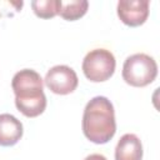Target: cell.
<instances>
[{
	"label": "cell",
	"mask_w": 160,
	"mask_h": 160,
	"mask_svg": "<svg viewBox=\"0 0 160 160\" xmlns=\"http://www.w3.org/2000/svg\"><path fill=\"white\" fill-rule=\"evenodd\" d=\"M81 128L89 141L98 145L109 142L116 132L112 102L106 96H94L90 99L84 109Z\"/></svg>",
	"instance_id": "1"
},
{
	"label": "cell",
	"mask_w": 160,
	"mask_h": 160,
	"mask_svg": "<svg viewBox=\"0 0 160 160\" xmlns=\"http://www.w3.org/2000/svg\"><path fill=\"white\" fill-rule=\"evenodd\" d=\"M11 88L15 94V106L26 118H36L46 109V96L44 92V80L40 74L32 69L18 71Z\"/></svg>",
	"instance_id": "2"
},
{
	"label": "cell",
	"mask_w": 160,
	"mask_h": 160,
	"mask_svg": "<svg viewBox=\"0 0 160 160\" xmlns=\"http://www.w3.org/2000/svg\"><path fill=\"white\" fill-rule=\"evenodd\" d=\"M124 81L134 88H144L151 84L158 76L155 59L144 52H136L126 58L121 71Z\"/></svg>",
	"instance_id": "3"
},
{
	"label": "cell",
	"mask_w": 160,
	"mask_h": 160,
	"mask_svg": "<svg viewBox=\"0 0 160 160\" xmlns=\"http://www.w3.org/2000/svg\"><path fill=\"white\" fill-rule=\"evenodd\" d=\"M116 68V60L110 50L99 48L90 50L81 64L82 72L91 82H102L109 80Z\"/></svg>",
	"instance_id": "4"
},
{
	"label": "cell",
	"mask_w": 160,
	"mask_h": 160,
	"mask_svg": "<svg viewBox=\"0 0 160 160\" xmlns=\"http://www.w3.org/2000/svg\"><path fill=\"white\" fill-rule=\"evenodd\" d=\"M46 88L56 95H68L76 90L79 79L75 70L68 65H55L45 75Z\"/></svg>",
	"instance_id": "5"
},
{
	"label": "cell",
	"mask_w": 160,
	"mask_h": 160,
	"mask_svg": "<svg viewBox=\"0 0 160 160\" xmlns=\"http://www.w3.org/2000/svg\"><path fill=\"white\" fill-rule=\"evenodd\" d=\"M149 8V0H120L116 5V12L122 24L136 28L148 20Z\"/></svg>",
	"instance_id": "6"
},
{
	"label": "cell",
	"mask_w": 160,
	"mask_h": 160,
	"mask_svg": "<svg viewBox=\"0 0 160 160\" xmlns=\"http://www.w3.org/2000/svg\"><path fill=\"white\" fill-rule=\"evenodd\" d=\"M21 121L11 114H0V146H14L22 138Z\"/></svg>",
	"instance_id": "7"
},
{
	"label": "cell",
	"mask_w": 160,
	"mask_h": 160,
	"mask_svg": "<svg viewBox=\"0 0 160 160\" xmlns=\"http://www.w3.org/2000/svg\"><path fill=\"white\" fill-rule=\"evenodd\" d=\"M142 144L135 134H124L115 148V160H141Z\"/></svg>",
	"instance_id": "8"
},
{
	"label": "cell",
	"mask_w": 160,
	"mask_h": 160,
	"mask_svg": "<svg viewBox=\"0 0 160 160\" xmlns=\"http://www.w3.org/2000/svg\"><path fill=\"white\" fill-rule=\"evenodd\" d=\"M89 8V1L86 0H61V8L59 15L68 21H75L82 18Z\"/></svg>",
	"instance_id": "9"
},
{
	"label": "cell",
	"mask_w": 160,
	"mask_h": 160,
	"mask_svg": "<svg viewBox=\"0 0 160 160\" xmlns=\"http://www.w3.org/2000/svg\"><path fill=\"white\" fill-rule=\"evenodd\" d=\"M34 14L40 19H51L59 15L61 0H34L31 1Z\"/></svg>",
	"instance_id": "10"
},
{
	"label": "cell",
	"mask_w": 160,
	"mask_h": 160,
	"mask_svg": "<svg viewBox=\"0 0 160 160\" xmlns=\"http://www.w3.org/2000/svg\"><path fill=\"white\" fill-rule=\"evenodd\" d=\"M22 5V0H0V18L14 16L19 11H21Z\"/></svg>",
	"instance_id": "11"
},
{
	"label": "cell",
	"mask_w": 160,
	"mask_h": 160,
	"mask_svg": "<svg viewBox=\"0 0 160 160\" xmlns=\"http://www.w3.org/2000/svg\"><path fill=\"white\" fill-rule=\"evenodd\" d=\"M84 160H108V159L101 154H90Z\"/></svg>",
	"instance_id": "12"
}]
</instances>
